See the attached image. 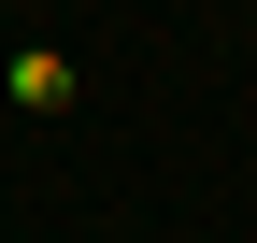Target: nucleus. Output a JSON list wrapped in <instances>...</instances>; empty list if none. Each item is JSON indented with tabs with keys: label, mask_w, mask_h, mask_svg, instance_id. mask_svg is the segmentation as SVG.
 <instances>
[{
	"label": "nucleus",
	"mask_w": 257,
	"mask_h": 243,
	"mask_svg": "<svg viewBox=\"0 0 257 243\" xmlns=\"http://www.w3.org/2000/svg\"><path fill=\"white\" fill-rule=\"evenodd\" d=\"M15 100H29V114H72V57L29 43V57H15Z\"/></svg>",
	"instance_id": "f257e3e1"
}]
</instances>
